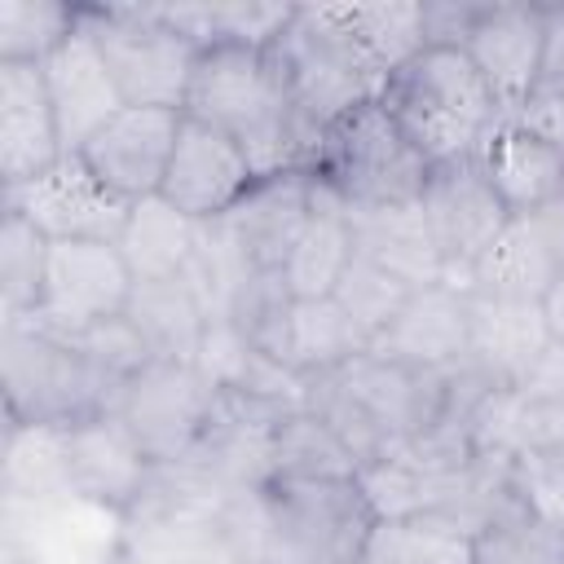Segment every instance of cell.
<instances>
[{
  "mask_svg": "<svg viewBox=\"0 0 564 564\" xmlns=\"http://www.w3.org/2000/svg\"><path fill=\"white\" fill-rule=\"evenodd\" d=\"M335 18L348 26V35L370 53V62L392 75L401 70L410 57H419L427 48L423 35V4L414 0H379V4H330Z\"/></svg>",
  "mask_w": 564,
  "mask_h": 564,
  "instance_id": "cell-30",
  "label": "cell"
},
{
  "mask_svg": "<svg viewBox=\"0 0 564 564\" xmlns=\"http://www.w3.org/2000/svg\"><path fill=\"white\" fill-rule=\"evenodd\" d=\"M379 101L432 167L480 154L489 132L507 119L458 44H427L388 75Z\"/></svg>",
  "mask_w": 564,
  "mask_h": 564,
  "instance_id": "cell-3",
  "label": "cell"
},
{
  "mask_svg": "<svg viewBox=\"0 0 564 564\" xmlns=\"http://www.w3.org/2000/svg\"><path fill=\"white\" fill-rule=\"evenodd\" d=\"M476 159L511 216H538L564 194V150L520 119H502Z\"/></svg>",
  "mask_w": 564,
  "mask_h": 564,
  "instance_id": "cell-19",
  "label": "cell"
},
{
  "mask_svg": "<svg viewBox=\"0 0 564 564\" xmlns=\"http://www.w3.org/2000/svg\"><path fill=\"white\" fill-rule=\"evenodd\" d=\"M432 242L441 251L445 264V282L467 291V278L476 269V260L494 247V238L511 225V212L502 207V198L494 194L480 159H454V163H436L423 198H419Z\"/></svg>",
  "mask_w": 564,
  "mask_h": 564,
  "instance_id": "cell-10",
  "label": "cell"
},
{
  "mask_svg": "<svg viewBox=\"0 0 564 564\" xmlns=\"http://www.w3.org/2000/svg\"><path fill=\"white\" fill-rule=\"evenodd\" d=\"M4 207L31 220L48 242H119L132 203L106 189L79 154H62L48 172L9 185Z\"/></svg>",
  "mask_w": 564,
  "mask_h": 564,
  "instance_id": "cell-11",
  "label": "cell"
},
{
  "mask_svg": "<svg viewBox=\"0 0 564 564\" xmlns=\"http://www.w3.org/2000/svg\"><path fill=\"white\" fill-rule=\"evenodd\" d=\"M269 480H352L361 471L357 454L339 441V432L313 414L308 405L286 410L273 423V441H269Z\"/></svg>",
  "mask_w": 564,
  "mask_h": 564,
  "instance_id": "cell-27",
  "label": "cell"
},
{
  "mask_svg": "<svg viewBox=\"0 0 564 564\" xmlns=\"http://www.w3.org/2000/svg\"><path fill=\"white\" fill-rule=\"evenodd\" d=\"M480 4H423V35L427 44H458L463 48V35L471 26Z\"/></svg>",
  "mask_w": 564,
  "mask_h": 564,
  "instance_id": "cell-38",
  "label": "cell"
},
{
  "mask_svg": "<svg viewBox=\"0 0 564 564\" xmlns=\"http://www.w3.org/2000/svg\"><path fill=\"white\" fill-rule=\"evenodd\" d=\"M511 119H520L524 128H533L538 137H546L564 150V88H538Z\"/></svg>",
  "mask_w": 564,
  "mask_h": 564,
  "instance_id": "cell-37",
  "label": "cell"
},
{
  "mask_svg": "<svg viewBox=\"0 0 564 564\" xmlns=\"http://www.w3.org/2000/svg\"><path fill=\"white\" fill-rule=\"evenodd\" d=\"M62 154L40 62H0V185H22Z\"/></svg>",
  "mask_w": 564,
  "mask_h": 564,
  "instance_id": "cell-18",
  "label": "cell"
},
{
  "mask_svg": "<svg viewBox=\"0 0 564 564\" xmlns=\"http://www.w3.org/2000/svg\"><path fill=\"white\" fill-rule=\"evenodd\" d=\"M216 401L220 388L194 361H150L123 383L115 414L128 423L141 449L163 467L198 445V436L216 414Z\"/></svg>",
  "mask_w": 564,
  "mask_h": 564,
  "instance_id": "cell-8",
  "label": "cell"
},
{
  "mask_svg": "<svg viewBox=\"0 0 564 564\" xmlns=\"http://www.w3.org/2000/svg\"><path fill=\"white\" fill-rule=\"evenodd\" d=\"M471 542L476 538L441 511L392 516L370 524L357 564H471Z\"/></svg>",
  "mask_w": 564,
  "mask_h": 564,
  "instance_id": "cell-28",
  "label": "cell"
},
{
  "mask_svg": "<svg viewBox=\"0 0 564 564\" xmlns=\"http://www.w3.org/2000/svg\"><path fill=\"white\" fill-rule=\"evenodd\" d=\"M128 322L141 330L154 361H198L207 335V308L185 278L172 282H137Z\"/></svg>",
  "mask_w": 564,
  "mask_h": 564,
  "instance_id": "cell-26",
  "label": "cell"
},
{
  "mask_svg": "<svg viewBox=\"0 0 564 564\" xmlns=\"http://www.w3.org/2000/svg\"><path fill=\"white\" fill-rule=\"evenodd\" d=\"M308 176L335 189L348 212H375V207L419 203L432 176V163L397 128L383 101H370L326 128Z\"/></svg>",
  "mask_w": 564,
  "mask_h": 564,
  "instance_id": "cell-5",
  "label": "cell"
},
{
  "mask_svg": "<svg viewBox=\"0 0 564 564\" xmlns=\"http://www.w3.org/2000/svg\"><path fill=\"white\" fill-rule=\"evenodd\" d=\"M542 48H546L542 4H480L463 35V53L480 70L507 119L538 93Z\"/></svg>",
  "mask_w": 564,
  "mask_h": 564,
  "instance_id": "cell-14",
  "label": "cell"
},
{
  "mask_svg": "<svg viewBox=\"0 0 564 564\" xmlns=\"http://www.w3.org/2000/svg\"><path fill=\"white\" fill-rule=\"evenodd\" d=\"M79 26V4L0 0V62H44Z\"/></svg>",
  "mask_w": 564,
  "mask_h": 564,
  "instance_id": "cell-33",
  "label": "cell"
},
{
  "mask_svg": "<svg viewBox=\"0 0 564 564\" xmlns=\"http://www.w3.org/2000/svg\"><path fill=\"white\" fill-rule=\"evenodd\" d=\"M256 348H264L286 370H295L304 379H317V375H330V370L348 366L370 344L352 326V317L326 295V300H291L278 313V322L256 339Z\"/></svg>",
  "mask_w": 564,
  "mask_h": 564,
  "instance_id": "cell-20",
  "label": "cell"
},
{
  "mask_svg": "<svg viewBox=\"0 0 564 564\" xmlns=\"http://www.w3.org/2000/svg\"><path fill=\"white\" fill-rule=\"evenodd\" d=\"M264 507L286 564H357L375 511L352 480H269Z\"/></svg>",
  "mask_w": 564,
  "mask_h": 564,
  "instance_id": "cell-7",
  "label": "cell"
},
{
  "mask_svg": "<svg viewBox=\"0 0 564 564\" xmlns=\"http://www.w3.org/2000/svg\"><path fill=\"white\" fill-rule=\"evenodd\" d=\"M185 110H159V106H123L84 150L79 159L93 167V176L115 189L128 203H141L163 189L176 137H181Z\"/></svg>",
  "mask_w": 564,
  "mask_h": 564,
  "instance_id": "cell-15",
  "label": "cell"
},
{
  "mask_svg": "<svg viewBox=\"0 0 564 564\" xmlns=\"http://www.w3.org/2000/svg\"><path fill=\"white\" fill-rule=\"evenodd\" d=\"M4 494L31 507L66 494V427H9Z\"/></svg>",
  "mask_w": 564,
  "mask_h": 564,
  "instance_id": "cell-31",
  "label": "cell"
},
{
  "mask_svg": "<svg viewBox=\"0 0 564 564\" xmlns=\"http://www.w3.org/2000/svg\"><path fill=\"white\" fill-rule=\"evenodd\" d=\"M352 220L335 189H326L317 176H308V220L282 260V286L291 300H326L335 295L344 269L352 264Z\"/></svg>",
  "mask_w": 564,
  "mask_h": 564,
  "instance_id": "cell-21",
  "label": "cell"
},
{
  "mask_svg": "<svg viewBox=\"0 0 564 564\" xmlns=\"http://www.w3.org/2000/svg\"><path fill=\"white\" fill-rule=\"evenodd\" d=\"M467 339H471L467 291L449 282H432L405 300V308L370 344V352L414 370H454L467 361Z\"/></svg>",
  "mask_w": 564,
  "mask_h": 564,
  "instance_id": "cell-17",
  "label": "cell"
},
{
  "mask_svg": "<svg viewBox=\"0 0 564 564\" xmlns=\"http://www.w3.org/2000/svg\"><path fill=\"white\" fill-rule=\"evenodd\" d=\"M467 317H471V339H467V361L489 370L498 383L516 388L529 366L546 352L551 330L542 317V304H520V300H485L467 295Z\"/></svg>",
  "mask_w": 564,
  "mask_h": 564,
  "instance_id": "cell-22",
  "label": "cell"
},
{
  "mask_svg": "<svg viewBox=\"0 0 564 564\" xmlns=\"http://www.w3.org/2000/svg\"><path fill=\"white\" fill-rule=\"evenodd\" d=\"M154 471L159 463L115 410L66 427V494L75 502L132 516L150 494Z\"/></svg>",
  "mask_w": 564,
  "mask_h": 564,
  "instance_id": "cell-12",
  "label": "cell"
},
{
  "mask_svg": "<svg viewBox=\"0 0 564 564\" xmlns=\"http://www.w3.org/2000/svg\"><path fill=\"white\" fill-rule=\"evenodd\" d=\"M546 13V48L538 88H564V4H542Z\"/></svg>",
  "mask_w": 564,
  "mask_h": 564,
  "instance_id": "cell-39",
  "label": "cell"
},
{
  "mask_svg": "<svg viewBox=\"0 0 564 564\" xmlns=\"http://www.w3.org/2000/svg\"><path fill=\"white\" fill-rule=\"evenodd\" d=\"M555 278H560V260H555L551 242L542 238L538 220L533 216H511V225L476 260V269L467 278V295L542 304V295L551 291Z\"/></svg>",
  "mask_w": 564,
  "mask_h": 564,
  "instance_id": "cell-23",
  "label": "cell"
},
{
  "mask_svg": "<svg viewBox=\"0 0 564 564\" xmlns=\"http://www.w3.org/2000/svg\"><path fill=\"white\" fill-rule=\"evenodd\" d=\"M348 220H352V247H357V256H366L379 269L397 273L414 291L419 286H432V282H445V264H441V251L432 242V229H427V216H423L419 203L375 207V212H348Z\"/></svg>",
  "mask_w": 564,
  "mask_h": 564,
  "instance_id": "cell-24",
  "label": "cell"
},
{
  "mask_svg": "<svg viewBox=\"0 0 564 564\" xmlns=\"http://www.w3.org/2000/svg\"><path fill=\"white\" fill-rule=\"evenodd\" d=\"M0 361L9 427H75L115 410L123 392V383L101 375L75 344L31 322H4Z\"/></svg>",
  "mask_w": 564,
  "mask_h": 564,
  "instance_id": "cell-4",
  "label": "cell"
},
{
  "mask_svg": "<svg viewBox=\"0 0 564 564\" xmlns=\"http://www.w3.org/2000/svg\"><path fill=\"white\" fill-rule=\"evenodd\" d=\"M410 295H414L410 282H401L397 273L379 269L366 256H352V264L344 269V278H339V286H335L330 300L352 317V326L366 335V344H375L392 326V317L405 308Z\"/></svg>",
  "mask_w": 564,
  "mask_h": 564,
  "instance_id": "cell-34",
  "label": "cell"
},
{
  "mask_svg": "<svg viewBox=\"0 0 564 564\" xmlns=\"http://www.w3.org/2000/svg\"><path fill=\"white\" fill-rule=\"evenodd\" d=\"M44 269H48V238L4 207L0 225V308L4 322H22L40 308L44 295Z\"/></svg>",
  "mask_w": 564,
  "mask_h": 564,
  "instance_id": "cell-32",
  "label": "cell"
},
{
  "mask_svg": "<svg viewBox=\"0 0 564 564\" xmlns=\"http://www.w3.org/2000/svg\"><path fill=\"white\" fill-rule=\"evenodd\" d=\"M137 278L119 242H48L44 295L40 308L22 322L48 335H79L97 322L123 317L132 304Z\"/></svg>",
  "mask_w": 564,
  "mask_h": 564,
  "instance_id": "cell-9",
  "label": "cell"
},
{
  "mask_svg": "<svg viewBox=\"0 0 564 564\" xmlns=\"http://www.w3.org/2000/svg\"><path fill=\"white\" fill-rule=\"evenodd\" d=\"M256 181L260 176H256L247 150L234 137H225V132H216V128H207V123L185 115L159 194L176 212H185L189 220L212 225V220L229 216L256 189Z\"/></svg>",
  "mask_w": 564,
  "mask_h": 564,
  "instance_id": "cell-13",
  "label": "cell"
},
{
  "mask_svg": "<svg viewBox=\"0 0 564 564\" xmlns=\"http://www.w3.org/2000/svg\"><path fill=\"white\" fill-rule=\"evenodd\" d=\"M62 339V335H57ZM66 344H75L101 375H110L115 383H128L137 370H145L154 357H150V348H145V339H141V330L128 322V313L123 317H110V322H97V326H88V330H79V335H66Z\"/></svg>",
  "mask_w": 564,
  "mask_h": 564,
  "instance_id": "cell-36",
  "label": "cell"
},
{
  "mask_svg": "<svg viewBox=\"0 0 564 564\" xmlns=\"http://www.w3.org/2000/svg\"><path fill=\"white\" fill-rule=\"evenodd\" d=\"M264 62L291 115L317 137L357 106L379 101L388 84L330 4H295L286 26L264 44Z\"/></svg>",
  "mask_w": 564,
  "mask_h": 564,
  "instance_id": "cell-2",
  "label": "cell"
},
{
  "mask_svg": "<svg viewBox=\"0 0 564 564\" xmlns=\"http://www.w3.org/2000/svg\"><path fill=\"white\" fill-rule=\"evenodd\" d=\"M198 238H203L198 220L176 212L163 194H150L132 203L128 225L119 234V251L137 282H172V278H185V269L194 264Z\"/></svg>",
  "mask_w": 564,
  "mask_h": 564,
  "instance_id": "cell-25",
  "label": "cell"
},
{
  "mask_svg": "<svg viewBox=\"0 0 564 564\" xmlns=\"http://www.w3.org/2000/svg\"><path fill=\"white\" fill-rule=\"evenodd\" d=\"M471 564H564V520L511 516L476 533Z\"/></svg>",
  "mask_w": 564,
  "mask_h": 564,
  "instance_id": "cell-35",
  "label": "cell"
},
{
  "mask_svg": "<svg viewBox=\"0 0 564 564\" xmlns=\"http://www.w3.org/2000/svg\"><path fill=\"white\" fill-rule=\"evenodd\" d=\"M44 70V88H48V101H53V119H57V137H62V150L66 154H79L128 101L93 40V31L79 26L40 62Z\"/></svg>",
  "mask_w": 564,
  "mask_h": 564,
  "instance_id": "cell-16",
  "label": "cell"
},
{
  "mask_svg": "<svg viewBox=\"0 0 564 564\" xmlns=\"http://www.w3.org/2000/svg\"><path fill=\"white\" fill-rule=\"evenodd\" d=\"M128 106L185 110L198 44L172 31L150 4H79Z\"/></svg>",
  "mask_w": 564,
  "mask_h": 564,
  "instance_id": "cell-6",
  "label": "cell"
},
{
  "mask_svg": "<svg viewBox=\"0 0 564 564\" xmlns=\"http://www.w3.org/2000/svg\"><path fill=\"white\" fill-rule=\"evenodd\" d=\"M172 31L194 40L198 48L212 44H251L264 48L291 18L295 4H260V0H234V4H150Z\"/></svg>",
  "mask_w": 564,
  "mask_h": 564,
  "instance_id": "cell-29",
  "label": "cell"
},
{
  "mask_svg": "<svg viewBox=\"0 0 564 564\" xmlns=\"http://www.w3.org/2000/svg\"><path fill=\"white\" fill-rule=\"evenodd\" d=\"M542 317H546L551 339L564 344V269H560V278L551 282V291L542 295Z\"/></svg>",
  "mask_w": 564,
  "mask_h": 564,
  "instance_id": "cell-40",
  "label": "cell"
},
{
  "mask_svg": "<svg viewBox=\"0 0 564 564\" xmlns=\"http://www.w3.org/2000/svg\"><path fill=\"white\" fill-rule=\"evenodd\" d=\"M185 115L234 137L247 150L260 181L282 172H313L322 150V137L291 115L264 62V48L251 44L198 48L194 79L185 93Z\"/></svg>",
  "mask_w": 564,
  "mask_h": 564,
  "instance_id": "cell-1",
  "label": "cell"
}]
</instances>
